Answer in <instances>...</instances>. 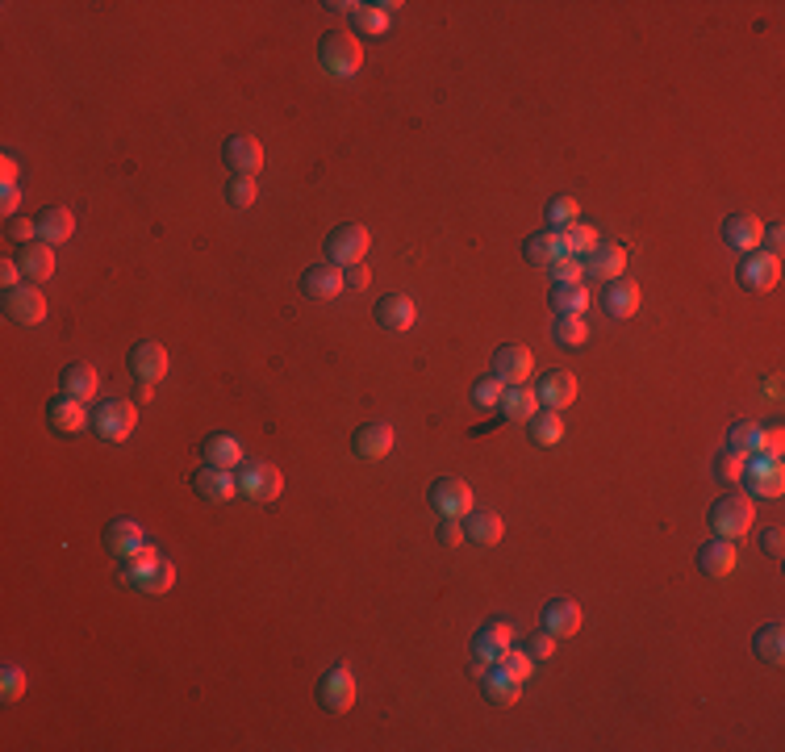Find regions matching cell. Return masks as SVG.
<instances>
[{
  "instance_id": "obj_19",
  "label": "cell",
  "mask_w": 785,
  "mask_h": 752,
  "mask_svg": "<svg viewBox=\"0 0 785 752\" xmlns=\"http://www.w3.org/2000/svg\"><path fill=\"white\" fill-rule=\"evenodd\" d=\"M393 443H397V435H393L389 422H364L351 439V452L360 460H385L393 452Z\"/></svg>"
},
{
  "instance_id": "obj_59",
  "label": "cell",
  "mask_w": 785,
  "mask_h": 752,
  "mask_svg": "<svg viewBox=\"0 0 785 752\" xmlns=\"http://www.w3.org/2000/svg\"><path fill=\"white\" fill-rule=\"evenodd\" d=\"M322 9H330V13H351L355 5H351V0H330V5H322Z\"/></svg>"
},
{
  "instance_id": "obj_51",
  "label": "cell",
  "mask_w": 785,
  "mask_h": 752,
  "mask_svg": "<svg viewBox=\"0 0 785 752\" xmlns=\"http://www.w3.org/2000/svg\"><path fill=\"white\" fill-rule=\"evenodd\" d=\"M556 636H552V631H539V636H531L527 640V656H531V661H547V656H556Z\"/></svg>"
},
{
  "instance_id": "obj_45",
  "label": "cell",
  "mask_w": 785,
  "mask_h": 752,
  "mask_svg": "<svg viewBox=\"0 0 785 752\" xmlns=\"http://www.w3.org/2000/svg\"><path fill=\"white\" fill-rule=\"evenodd\" d=\"M543 272L552 276L556 285H581V272H585V264L577 260V255H560V260H556V264H547Z\"/></svg>"
},
{
  "instance_id": "obj_18",
  "label": "cell",
  "mask_w": 785,
  "mask_h": 752,
  "mask_svg": "<svg viewBox=\"0 0 785 752\" xmlns=\"http://www.w3.org/2000/svg\"><path fill=\"white\" fill-rule=\"evenodd\" d=\"M105 548L117 556V560H134L138 552H147V535H142V527L134 519H113L105 527Z\"/></svg>"
},
{
  "instance_id": "obj_23",
  "label": "cell",
  "mask_w": 785,
  "mask_h": 752,
  "mask_svg": "<svg viewBox=\"0 0 785 752\" xmlns=\"http://www.w3.org/2000/svg\"><path fill=\"white\" fill-rule=\"evenodd\" d=\"M414 318H418L414 297H406V293H389V297H380V301H376V322L385 326V331H393V335L410 331Z\"/></svg>"
},
{
  "instance_id": "obj_55",
  "label": "cell",
  "mask_w": 785,
  "mask_h": 752,
  "mask_svg": "<svg viewBox=\"0 0 785 752\" xmlns=\"http://www.w3.org/2000/svg\"><path fill=\"white\" fill-rule=\"evenodd\" d=\"M343 280H347L351 289H368L372 285V272L364 264H355V268H343Z\"/></svg>"
},
{
  "instance_id": "obj_40",
  "label": "cell",
  "mask_w": 785,
  "mask_h": 752,
  "mask_svg": "<svg viewBox=\"0 0 785 752\" xmlns=\"http://www.w3.org/2000/svg\"><path fill=\"white\" fill-rule=\"evenodd\" d=\"M560 239H564V255H577V260H581V255H589L593 247L602 243V239H598V230L585 226V222L564 226V230H560Z\"/></svg>"
},
{
  "instance_id": "obj_20",
  "label": "cell",
  "mask_w": 785,
  "mask_h": 752,
  "mask_svg": "<svg viewBox=\"0 0 785 752\" xmlns=\"http://www.w3.org/2000/svg\"><path fill=\"white\" fill-rule=\"evenodd\" d=\"M602 310H606L610 318H618V322H627V318L639 314V285H635L631 276H614V280H606Z\"/></svg>"
},
{
  "instance_id": "obj_21",
  "label": "cell",
  "mask_w": 785,
  "mask_h": 752,
  "mask_svg": "<svg viewBox=\"0 0 785 752\" xmlns=\"http://www.w3.org/2000/svg\"><path fill=\"white\" fill-rule=\"evenodd\" d=\"M46 422H51V431H59V435H76V431L88 427V410H84V402H76V397L55 393L51 406H46Z\"/></svg>"
},
{
  "instance_id": "obj_32",
  "label": "cell",
  "mask_w": 785,
  "mask_h": 752,
  "mask_svg": "<svg viewBox=\"0 0 785 752\" xmlns=\"http://www.w3.org/2000/svg\"><path fill=\"white\" fill-rule=\"evenodd\" d=\"M560 255H564V239H560V230H539V234H531V239L522 243V260L535 264V268L556 264Z\"/></svg>"
},
{
  "instance_id": "obj_13",
  "label": "cell",
  "mask_w": 785,
  "mask_h": 752,
  "mask_svg": "<svg viewBox=\"0 0 785 752\" xmlns=\"http://www.w3.org/2000/svg\"><path fill=\"white\" fill-rule=\"evenodd\" d=\"M531 372H535V356H531L527 347L506 343V347L493 351V376H497L502 385H527Z\"/></svg>"
},
{
  "instance_id": "obj_12",
  "label": "cell",
  "mask_w": 785,
  "mask_h": 752,
  "mask_svg": "<svg viewBox=\"0 0 785 752\" xmlns=\"http://www.w3.org/2000/svg\"><path fill=\"white\" fill-rule=\"evenodd\" d=\"M781 280V255H769V251H748L744 264H740V285L748 293H769L773 285Z\"/></svg>"
},
{
  "instance_id": "obj_41",
  "label": "cell",
  "mask_w": 785,
  "mask_h": 752,
  "mask_svg": "<svg viewBox=\"0 0 785 752\" xmlns=\"http://www.w3.org/2000/svg\"><path fill=\"white\" fill-rule=\"evenodd\" d=\"M255 197H259L255 176H230V180H226V205H230V209H251Z\"/></svg>"
},
{
  "instance_id": "obj_26",
  "label": "cell",
  "mask_w": 785,
  "mask_h": 752,
  "mask_svg": "<svg viewBox=\"0 0 785 752\" xmlns=\"http://www.w3.org/2000/svg\"><path fill=\"white\" fill-rule=\"evenodd\" d=\"M698 569L706 573V577H715V581H723V577H731L735 573V539H710V544H702L698 548Z\"/></svg>"
},
{
  "instance_id": "obj_29",
  "label": "cell",
  "mask_w": 785,
  "mask_h": 752,
  "mask_svg": "<svg viewBox=\"0 0 785 752\" xmlns=\"http://www.w3.org/2000/svg\"><path fill=\"white\" fill-rule=\"evenodd\" d=\"M502 519H497L493 510H468L464 514V539L468 544H477V548H493V544H502Z\"/></svg>"
},
{
  "instance_id": "obj_3",
  "label": "cell",
  "mask_w": 785,
  "mask_h": 752,
  "mask_svg": "<svg viewBox=\"0 0 785 752\" xmlns=\"http://www.w3.org/2000/svg\"><path fill=\"white\" fill-rule=\"evenodd\" d=\"M748 498H781L785 493V464L781 452H756L744 460V473H740Z\"/></svg>"
},
{
  "instance_id": "obj_49",
  "label": "cell",
  "mask_w": 785,
  "mask_h": 752,
  "mask_svg": "<svg viewBox=\"0 0 785 752\" xmlns=\"http://www.w3.org/2000/svg\"><path fill=\"white\" fill-rule=\"evenodd\" d=\"M0 694H5V702H17L26 694V669H17V665L0 669Z\"/></svg>"
},
{
  "instance_id": "obj_11",
  "label": "cell",
  "mask_w": 785,
  "mask_h": 752,
  "mask_svg": "<svg viewBox=\"0 0 785 752\" xmlns=\"http://www.w3.org/2000/svg\"><path fill=\"white\" fill-rule=\"evenodd\" d=\"M510 640H514V627L506 619H489L481 623V631L472 636V661L481 665H497L502 656L510 652Z\"/></svg>"
},
{
  "instance_id": "obj_2",
  "label": "cell",
  "mask_w": 785,
  "mask_h": 752,
  "mask_svg": "<svg viewBox=\"0 0 785 752\" xmlns=\"http://www.w3.org/2000/svg\"><path fill=\"white\" fill-rule=\"evenodd\" d=\"M318 63L326 67V76L351 80L364 67V46H360V38L339 34V30L335 34H322L318 38Z\"/></svg>"
},
{
  "instance_id": "obj_43",
  "label": "cell",
  "mask_w": 785,
  "mask_h": 752,
  "mask_svg": "<svg viewBox=\"0 0 785 752\" xmlns=\"http://www.w3.org/2000/svg\"><path fill=\"white\" fill-rule=\"evenodd\" d=\"M351 26L360 30V34H385V26H389V17L380 13L376 5H355L351 9Z\"/></svg>"
},
{
  "instance_id": "obj_33",
  "label": "cell",
  "mask_w": 785,
  "mask_h": 752,
  "mask_svg": "<svg viewBox=\"0 0 785 752\" xmlns=\"http://www.w3.org/2000/svg\"><path fill=\"white\" fill-rule=\"evenodd\" d=\"M201 456H205V464L239 468V464H243V443H239V435L218 431V435H209V439L201 443Z\"/></svg>"
},
{
  "instance_id": "obj_53",
  "label": "cell",
  "mask_w": 785,
  "mask_h": 752,
  "mask_svg": "<svg viewBox=\"0 0 785 752\" xmlns=\"http://www.w3.org/2000/svg\"><path fill=\"white\" fill-rule=\"evenodd\" d=\"M760 548H765L769 556H781V552H785V535H781V527H765V531H760Z\"/></svg>"
},
{
  "instance_id": "obj_9",
  "label": "cell",
  "mask_w": 785,
  "mask_h": 752,
  "mask_svg": "<svg viewBox=\"0 0 785 752\" xmlns=\"http://www.w3.org/2000/svg\"><path fill=\"white\" fill-rule=\"evenodd\" d=\"M355 690H360V686H355V673H351L347 665L326 669V673H322V681H318V702H322V711H330V715L351 711Z\"/></svg>"
},
{
  "instance_id": "obj_16",
  "label": "cell",
  "mask_w": 785,
  "mask_h": 752,
  "mask_svg": "<svg viewBox=\"0 0 785 752\" xmlns=\"http://www.w3.org/2000/svg\"><path fill=\"white\" fill-rule=\"evenodd\" d=\"M431 506L443 514V519H464L472 510V489L460 477H439L431 485Z\"/></svg>"
},
{
  "instance_id": "obj_1",
  "label": "cell",
  "mask_w": 785,
  "mask_h": 752,
  "mask_svg": "<svg viewBox=\"0 0 785 752\" xmlns=\"http://www.w3.org/2000/svg\"><path fill=\"white\" fill-rule=\"evenodd\" d=\"M122 577L134 585L138 594H168L172 585H176V564L168 560V556H159L155 548H147V552H138L134 560H122Z\"/></svg>"
},
{
  "instance_id": "obj_37",
  "label": "cell",
  "mask_w": 785,
  "mask_h": 752,
  "mask_svg": "<svg viewBox=\"0 0 785 752\" xmlns=\"http://www.w3.org/2000/svg\"><path fill=\"white\" fill-rule=\"evenodd\" d=\"M527 431H531V439L539 443V448H556V443L564 439V418H560V410H535L527 418Z\"/></svg>"
},
{
  "instance_id": "obj_5",
  "label": "cell",
  "mask_w": 785,
  "mask_h": 752,
  "mask_svg": "<svg viewBox=\"0 0 785 752\" xmlns=\"http://www.w3.org/2000/svg\"><path fill=\"white\" fill-rule=\"evenodd\" d=\"M138 427V406L122 402V397H109V402L92 406V435L105 443H122L126 435H134Z\"/></svg>"
},
{
  "instance_id": "obj_36",
  "label": "cell",
  "mask_w": 785,
  "mask_h": 752,
  "mask_svg": "<svg viewBox=\"0 0 785 752\" xmlns=\"http://www.w3.org/2000/svg\"><path fill=\"white\" fill-rule=\"evenodd\" d=\"M17 268H21V276H30V280H46V276L55 272V247H46V243L21 247Z\"/></svg>"
},
{
  "instance_id": "obj_27",
  "label": "cell",
  "mask_w": 785,
  "mask_h": 752,
  "mask_svg": "<svg viewBox=\"0 0 785 752\" xmlns=\"http://www.w3.org/2000/svg\"><path fill=\"white\" fill-rule=\"evenodd\" d=\"M760 234H765V222H760L756 214H731V218L723 222V239H727V247L744 251V255L760 247Z\"/></svg>"
},
{
  "instance_id": "obj_39",
  "label": "cell",
  "mask_w": 785,
  "mask_h": 752,
  "mask_svg": "<svg viewBox=\"0 0 785 752\" xmlns=\"http://www.w3.org/2000/svg\"><path fill=\"white\" fill-rule=\"evenodd\" d=\"M552 310L581 318L589 310V289L585 285H552Z\"/></svg>"
},
{
  "instance_id": "obj_46",
  "label": "cell",
  "mask_w": 785,
  "mask_h": 752,
  "mask_svg": "<svg viewBox=\"0 0 785 752\" xmlns=\"http://www.w3.org/2000/svg\"><path fill=\"white\" fill-rule=\"evenodd\" d=\"M5 239L17 243V247H30L38 239V218H26V214H13L5 222Z\"/></svg>"
},
{
  "instance_id": "obj_6",
  "label": "cell",
  "mask_w": 785,
  "mask_h": 752,
  "mask_svg": "<svg viewBox=\"0 0 785 752\" xmlns=\"http://www.w3.org/2000/svg\"><path fill=\"white\" fill-rule=\"evenodd\" d=\"M752 523H756V510L748 493H727V498L710 506V527H715L719 539H744Z\"/></svg>"
},
{
  "instance_id": "obj_56",
  "label": "cell",
  "mask_w": 785,
  "mask_h": 752,
  "mask_svg": "<svg viewBox=\"0 0 785 752\" xmlns=\"http://www.w3.org/2000/svg\"><path fill=\"white\" fill-rule=\"evenodd\" d=\"M0 285H5V289H17V285H21V268H17V260H0Z\"/></svg>"
},
{
  "instance_id": "obj_34",
  "label": "cell",
  "mask_w": 785,
  "mask_h": 752,
  "mask_svg": "<svg viewBox=\"0 0 785 752\" xmlns=\"http://www.w3.org/2000/svg\"><path fill=\"white\" fill-rule=\"evenodd\" d=\"M497 410H502L506 422H527L535 410H539V397L531 385H506L502 402H497Z\"/></svg>"
},
{
  "instance_id": "obj_50",
  "label": "cell",
  "mask_w": 785,
  "mask_h": 752,
  "mask_svg": "<svg viewBox=\"0 0 785 752\" xmlns=\"http://www.w3.org/2000/svg\"><path fill=\"white\" fill-rule=\"evenodd\" d=\"M497 665H502V669H506L514 681H527V677L535 673V661H531V656H527V652H514V648H510V652H506Z\"/></svg>"
},
{
  "instance_id": "obj_8",
  "label": "cell",
  "mask_w": 785,
  "mask_h": 752,
  "mask_svg": "<svg viewBox=\"0 0 785 752\" xmlns=\"http://www.w3.org/2000/svg\"><path fill=\"white\" fill-rule=\"evenodd\" d=\"M126 364H130V376L138 385H159L163 376H168V347L155 343V339H142V343L130 347Z\"/></svg>"
},
{
  "instance_id": "obj_57",
  "label": "cell",
  "mask_w": 785,
  "mask_h": 752,
  "mask_svg": "<svg viewBox=\"0 0 785 752\" xmlns=\"http://www.w3.org/2000/svg\"><path fill=\"white\" fill-rule=\"evenodd\" d=\"M17 205H21V188H17V184H5V214H9V218L17 214Z\"/></svg>"
},
{
  "instance_id": "obj_7",
  "label": "cell",
  "mask_w": 785,
  "mask_h": 752,
  "mask_svg": "<svg viewBox=\"0 0 785 752\" xmlns=\"http://www.w3.org/2000/svg\"><path fill=\"white\" fill-rule=\"evenodd\" d=\"M280 489H284V477H280L276 464H268V460H243L239 464V493L247 502H259V506L276 502Z\"/></svg>"
},
{
  "instance_id": "obj_42",
  "label": "cell",
  "mask_w": 785,
  "mask_h": 752,
  "mask_svg": "<svg viewBox=\"0 0 785 752\" xmlns=\"http://www.w3.org/2000/svg\"><path fill=\"white\" fill-rule=\"evenodd\" d=\"M552 335H556L560 347H581L589 331H585V318H577V314H556Z\"/></svg>"
},
{
  "instance_id": "obj_14",
  "label": "cell",
  "mask_w": 785,
  "mask_h": 752,
  "mask_svg": "<svg viewBox=\"0 0 785 752\" xmlns=\"http://www.w3.org/2000/svg\"><path fill=\"white\" fill-rule=\"evenodd\" d=\"M222 159H226V168L234 176H259V172H264V147H259V138H251V134L226 138Z\"/></svg>"
},
{
  "instance_id": "obj_28",
  "label": "cell",
  "mask_w": 785,
  "mask_h": 752,
  "mask_svg": "<svg viewBox=\"0 0 785 752\" xmlns=\"http://www.w3.org/2000/svg\"><path fill=\"white\" fill-rule=\"evenodd\" d=\"M627 272V251L618 243H598L585 255V276H598V280H614Z\"/></svg>"
},
{
  "instance_id": "obj_47",
  "label": "cell",
  "mask_w": 785,
  "mask_h": 752,
  "mask_svg": "<svg viewBox=\"0 0 785 752\" xmlns=\"http://www.w3.org/2000/svg\"><path fill=\"white\" fill-rule=\"evenodd\" d=\"M744 460H748V456H740L735 448H723V452L715 456V481H723V485L740 481V473H744Z\"/></svg>"
},
{
  "instance_id": "obj_44",
  "label": "cell",
  "mask_w": 785,
  "mask_h": 752,
  "mask_svg": "<svg viewBox=\"0 0 785 752\" xmlns=\"http://www.w3.org/2000/svg\"><path fill=\"white\" fill-rule=\"evenodd\" d=\"M577 214H581V205H577L573 197H556L552 205H547V230H564V226H573V222H577Z\"/></svg>"
},
{
  "instance_id": "obj_10",
  "label": "cell",
  "mask_w": 785,
  "mask_h": 752,
  "mask_svg": "<svg viewBox=\"0 0 785 752\" xmlns=\"http://www.w3.org/2000/svg\"><path fill=\"white\" fill-rule=\"evenodd\" d=\"M193 493L209 506H226L234 493H239V477L230 473V468H218V464H201L193 473Z\"/></svg>"
},
{
  "instance_id": "obj_48",
  "label": "cell",
  "mask_w": 785,
  "mask_h": 752,
  "mask_svg": "<svg viewBox=\"0 0 785 752\" xmlns=\"http://www.w3.org/2000/svg\"><path fill=\"white\" fill-rule=\"evenodd\" d=\"M502 393H506V385L497 381V376H485V381L472 385V402H477L481 410H497V402H502Z\"/></svg>"
},
{
  "instance_id": "obj_38",
  "label": "cell",
  "mask_w": 785,
  "mask_h": 752,
  "mask_svg": "<svg viewBox=\"0 0 785 752\" xmlns=\"http://www.w3.org/2000/svg\"><path fill=\"white\" fill-rule=\"evenodd\" d=\"M727 448H735L740 456H756V452L769 448V435H765L760 422H735L731 435H727Z\"/></svg>"
},
{
  "instance_id": "obj_25",
  "label": "cell",
  "mask_w": 785,
  "mask_h": 752,
  "mask_svg": "<svg viewBox=\"0 0 785 752\" xmlns=\"http://www.w3.org/2000/svg\"><path fill=\"white\" fill-rule=\"evenodd\" d=\"M535 397H539L543 410H568V406L577 402V376H573V372H552V376H543L539 389H535Z\"/></svg>"
},
{
  "instance_id": "obj_52",
  "label": "cell",
  "mask_w": 785,
  "mask_h": 752,
  "mask_svg": "<svg viewBox=\"0 0 785 752\" xmlns=\"http://www.w3.org/2000/svg\"><path fill=\"white\" fill-rule=\"evenodd\" d=\"M439 544L460 548V544H464V519H443V523H439Z\"/></svg>"
},
{
  "instance_id": "obj_54",
  "label": "cell",
  "mask_w": 785,
  "mask_h": 752,
  "mask_svg": "<svg viewBox=\"0 0 785 752\" xmlns=\"http://www.w3.org/2000/svg\"><path fill=\"white\" fill-rule=\"evenodd\" d=\"M760 239H765V247H760V251H769V255H781V239H785V234H781V222H769L765 226V234H760Z\"/></svg>"
},
{
  "instance_id": "obj_30",
  "label": "cell",
  "mask_w": 785,
  "mask_h": 752,
  "mask_svg": "<svg viewBox=\"0 0 785 752\" xmlns=\"http://www.w3.org/2000/svg\"><path fill=\"white\" fill-rule=\"evenodd\" d=\"M481 694L493 702V707H514L518 694H522V681H514L502 665H489L481 673Z\"/></svg>"
},
{
  "instance_id": "obj_58",
  "label": "cell",
  "mask_w": 785,
  "mask_h": 752,
  "mask_svg": "<svg viewBox=\"0 0 785 752\" xmlns=\"http://www.w3.org/2000/svg\"><path fill=\"white\" fill-rule=\"evenodd\" d=\"M0 172H5V176H0V180H5V184H17V163L5 155V159H0Z\"/></svg>"
},
{
  "instance_id": "obj_35",
  "label": "cell",
  "mask_w": 785,
  "mask_h": 752,
  "mask_svg": "<svg viewBox=\"0 0 785 752\" xmlns=\"http://www.w3.org/2000/svg\"><path fill=\"white\" fill-rule=\"evenodd\" d=\"M752 652H756V661L760 665H781L785 661V627L781 623H765L756 631V640H752Z\"/></svg>"
},
{
  "instance_id": "obj_22",
  "label": "cell",
  "mask_w": 785,
  "mask_h": 752,
  "mask_svg": "<svg viewBox=\"0 0 785 752\" xmlns=\"http://www.w3.org/2000/svg\"><path fill=\"white\" fill-rule=\"evenodd\" d=\"M97 389H101V372L92 368V364H84V360L67 364V368L59 372V393L76 397V402H92V397H97Z\"/></svg>"
},
{
  "instance_id": "obj_15",
  "label": "cell",
  "mask_w": 785,
  "mask_h": 752,
  "mask_svg": "<svg viewBox=\"0 0 785 752\" xmlns=\"http://www.w3.org/2000/svg\"><path fill=\"white\" fill-rule=\"evenodd\" d=\"M5 318L17 322V326H38V322L46 318V297H42V289H34V285L5 289Z\"/></svg>"
},
{
  "instance_id": "obj_31",
  "label": "cell",
  "mask_w": 785,
  "mask_h": 752,
  "mask_svg": "<svg viewBox=\"0 0 785 752\" xmlns=\"http://www.w3.org/2000/svg\"><path fill=\"white\" fill-rule=\"evenodd\" d=\"M71 234H76V218H71V209L63 205H51L38 214V243L55 247V243H67Z\"/></svg>"
},
{
  "instance_id": "obj_17",
  "label": "cell",
  "mask_w": 785,
  "mask_h": 752,
  "mask_svg": "<svg viewBox=\"0 0 785 752\" xmlns=\"http://www.w3.org/2000/svg\"><path fill=\"white\" fill-rule=\"evenodd\" d=\"M347 289V280H343V268H335V264H314V268H305V276H301V293L309 297V301H335L339 293Z\"/></svg>"
},
{
  "instance_id": "obj_4",
  "label": "cell",
  "mask_w": 785,
  "mask_h": 752,
  "mask_svg": "<svg viewBox=\"0 0 785 752\" xmlns=\"http://www.w3.org/2000/svg\"><path fill=\"white\" fill-rule=\"evenodd\" d=\"M368 247H372L368 226H360V222H343V226H335V230L326 234V264H335V268H355V264H364Z\"/></svg>"
},
{
  "instance_id": "obj_24",
  "label": "cell",
  "mask_w": 785,
  "mask_h": 752,
  "mask_svg": "<svg viewBox=\"0 0 785 752\" xmlns=\"http://www.w3.org/2000/svg\"><path fill=\"white\" fill-rule=\"evenodd\" d=\"M543 631H552L556 640H568L581 631V606L573 598H552L543 606Z\"/></svg>"
}]
</instances>
